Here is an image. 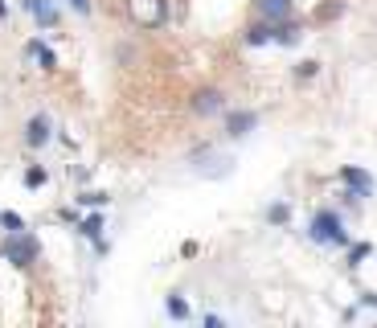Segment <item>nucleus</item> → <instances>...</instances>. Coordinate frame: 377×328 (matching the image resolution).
I'll list each match as a JSON object with an SVG mask.
<instances>
[{"label": "nucleus", "mask_w": 377, "mask_h": 328, "mask_svg": "<svg viewBox=\"0 0 377 328\" xmlns=\"http://www.w3.org/2000/svg\"><path fill=\"white\" fill-rule=\"evenodd\" d=\"M82 206H107V193H87V197H78Z\"/></svg>", "instance_id": "6ab92c4d"}, {"label": "nucleus", "mask_w": 377, "mask_h": 328, "mask_svg": "<svg viewBox=\"0 0 377 328\" xmlns=\"http://www.w3.org/2000/svg\"><path fill=\"white\" fill-rule=\"evenodd\" d=\"M369 255H373V246H369V242H357L353 251H349V263H353V267H357L361 258H369Z\"/></svg>", "instance_id": "2eb2a0df"}, {"label": "nucleus", "mask_w": 377, "mask_h": 328, "mask_svg": "<svg viewBox=\"0 0 377 328\" xmlns=\"http://www.w3.org/2000/svg\"><path fill=\"white\" fill-rule=\"evenodd\" d=\"M340 181L349 185L353 197H373V177H369L365 168H357V164H345V168H340Z\"/></svg>", "instance_id": "39448f33"}, {"label": "nucleus", "mask_w": 377, "mask_h": 328, "mask_svg": "<svg viewBox=\"0 0 377 328\" xmlns=\"http://www.w3.org/2000/svg\"><path fill=\"white\" fill-rule=\"evenodd\" d=\"M242 42H246V46H271V42H275V37H271V21H255V25H246V33H242Z\"/></svg>", "instance_id": "1a4fd4ad"}, {"label": "nucleus", "mask_w": 377, "mask_h": 328, "mask_svg": "<svg viewBox=\"0 0 377 328\" xmlns=\"http://www.w3.org/2000/svg\"><path fill=\"white\" fill-rule=\"evenodd\" d=\"M4 17H8V4H4V0H0V21H4Z\"/></svg>", "instance_id": "412c9836"}, {"label": "nucleus", "mask_w": 377, "mask_h": 328, "mask_svg": "<svg viewBox=\"0 0 377 328\" xmlns=\"http://www.w3.org/2000/svg\"><path fill=\"white\" fill-rule=\"evenodd\" d=\"M25 185H46V172H41V168H29V172H25Z\"/></svg>", "instance_id": "f3484780"}, {"label": "nucleus", "mask_w": 377, "mask_h": 328, "mask_svg": "<svg viewBox=\"0 0 377 328\" xmlns=\"http://www.w3.org/2000/svg\"><path fill=\"white\" fill-rule=\"evenodd\" d=\"M188 111L197 119L226 115V111H230V107H226V91H222V87H197V91L188 94Z\"/></svg>", "instance_id": "7ed1b4c3"}, {"label": "nucleus", "mask_w": 377, "mask_h": 328, "mask_svg": "<svg viewBox=\"0 0 377 328\" xmlns=\"http://www.w3.org/2000/svg\"><path fill=\"white\" fill-rule=\"evenodd\" d=\"M300 21L295 17H283V21H271V37H275V46H295L300 42Z\"/></svg>", "instance_id": "0eeeda50"}, {"label": "nucleus", "mask_w": 377, "mask_h": 328, "mask_svg": "<svg viewBox=\"0 0 377 328\" xmlns=\"http://www.w3.org/2000/svg\"><path fill=\"white\" fill-rule=\"evenodd\" d=\"M21 4L37 17V25H58V8H49L46 0H21Z\"/></svg>", "instance_id": "9d476101"}, {"label": "nucleus", "mask_w": 377, "mask_h": 328, "mask_svg": "<svg viewBox=\"0 0 377 328\" xmlns=\"http://www.w3.org/2000/svg\"><path fill=\"white\" fill-rule=\"evenodd\" d=\"M0 255H4V242H0Z\"/></svg>", "instance_id": "4be33fe9"}, {"label": "nucleus", "mask_w": 377, "mask_h": 328, "mask_svg": "<svg viewBox=\"0 0 377 328\" xmlns=\"http://www.w3.org/2000/svg\"><path fill=\"white\" fill-rule=\"evenodd\" d=\"M300 78H316V74H320V62H300Z\"/></svg>", "instance_id": "a211bd4d"}, {"label": "nucleus", "mask_w": 377, "mask_h": 328, "mask_svg": "<svg viewBox=\"0 0 377 328\" xmlns=\"http://www.w3.org/2000/svg\"><path fill=\"white\" fill-rule=\"evenodd\" d=\"M41 255V246H37V238L29 234V230H8L4 238V258L13 263V267H33Z\"/></svg>", "instance_id": "f03ea898"}, {"label": "nucleus", "mask_w": 377, "mask_h": 328, "mask_svg": "<svg viewBox=\"0 0 377 328\" xmlns=\"http://www.w3.org/2000/svg\"><path fill=\"white\" fill-rule=\"evenodd\" d=\"M29 53H33V58L41 62V70H58V53H53V49H46L41 42H37V37L29 42Z\"/></svg>", "instance_id": "9b49d317"}, {"label": "nucleus", "mask_w": 377, "mask_h": 328, "mask_svg": "<svg viewBox=\"0 0 377 328\" xmlns=\"http://www.w3.org/2000/svg\"><path fill=\"white\" fill-rule=\"evenodd\" d=\"M267 222H271V226H287V222H291V210H287L283 201H275V206L267 210Z\"/></svg>", "instance_id": "ddd939ff"}, {"label": "nucleus", "mask_w": 377, "mask_h": 328, "mask_svg": "<svg viewBox=\"0 0 377 328\" xmlns=\"http://www.w3.org/2000/svg\"><path fill=\"white\" fill-rule=\"evenodd\" d=\"M165 308H168V316H172V320H193V308H188L181 296H168Z\"/></svg>", "instance_id": "f8f14e48"}, {"label": "nucleus", "mask_w": 377, "mask_h": 328, "mask_svg": "<svg viewBox=\"0 0 377 328\" xmlns=\"http://www.w3.org/2000/svg\"><path fill=\"white\" fill-rule=\"evenodd\" d=\"M291 8H295V0H255L259 21H283V17H291Z\"/></svg>", "instance_id": "423d86ee"}, {"label": "nucleus", "mask_w": 377, "mask_h": 328, "mask_svg": "<svg viewBox=\"0 0 377 328\" xmlns=\"http://www.w3.org/2000/svg\"><path fill=\"white\" fill-rule=\"evenodd\" d=\"M70 8L78 17H91V0H70Z\"/></svg>", "instance_id": "aec40b11"}, {"label": "nucleus", "mask_w": 377, "mask_h": 328, "mask_svg": "<svg viewBox=\"0 0 377 328\" xmlns=\"http://www.w3.org/2000/svg\"><path fill=\"white\" fill-rule=\"evenodd\" d=\"M226 136L230 140H242V136H250L255 127H259V111H226Z\"/></svg>", "instance_id": "20e7f679"}, {"label": "nucleus", "mask_w": 377, "mask_h": 328, "mask_svg": "<svg viewBox=\"0 0 377 328\" xmlns=\"http://www.w3.org/2000/svg\"><path fill=\"white\" fill-rule=\"evenodd\" d=\"M25 144L29 148H46L49 144V115H33L25 123Z\"/></svg>", "instance_id": "6e6552de"}, {"label": "nucleus", "mask_w": 377, "mask_h": 328, "mask_svg": "<svg viewBox=\"0 0 377 328\" xmlns=\"http://www.w3.org/2000/svg\"><path fill=\"white\" fill-rule=\"evenodd\" d=\"M78 230H82L87 238H98V234H103V217H98V213H91V217H82V226H78Z\"/></svg>", "instance_id": "4468645a"}, {"label": "nucleus", "mask_w": 377, "mask_h": 328, "mask_svg": "<svg viewBox=\"0 0 377 328\" xmlns=\"http://www.w3.org/2000/svg\"><path fill=\"white\" fill-rule=\"evenodd\" d=\"M312 242L320 246H349V234H345V222L336 210H316L312 213V226H307Z\"/></svg>", "instance_id": "f257e3e1"}, {"label": "nucleus", "mask_w": 377, "mask_h": 328, "mask_svg": "<svg viewBox=\"0 0 377 328\" xmlns=\"http://www.w3.org/2000/svg\"><path fill=\"white\" fill-rule=\"evenodd\" d=\"M0 226H4V230H25V222L17 213H0Z\"/></svg>", "instance_id": "dca6fc26"}]
</instances>
